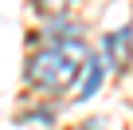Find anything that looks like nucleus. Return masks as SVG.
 <instances>
[{
  "instance_id": "1",
  "label": "nucleus",
  "mask_w": 133,
  "mask_h": 130,
  "mask_svg": "<svg viewBox=\"0 0 133 130\" xmlns=\"http://www.w3.org/2000/svg\"><path fill=\"white\" fill-rule=\"evenodd\" d=\"M86 43L82 39H63L55 47H43L28 59V87L31 91H43V95H63L66 87H75V79H82V67H86Z\"/></svg>"
},
{
  "instance_id": "2",
  "label": "nucleus",
  "mask_w": 133,
  "mask_h": 130,
  "mask_svg": "<svg viewBox=\"0 0 133 130\" xmlns=\"http://www.w3.org/2000/svg\"><path fill=\"white\" fill-rule=\"evenodd\" d=\"M102 55H106V63L110 67H129V59H133V28H117V32H110L106 39H102Z\"/></svg>"
},
{
  "instance_id": "3",
  "label": "nucleus",
  "mask_w": 133,
  "mask_h": 130,
  "mask_svg": "<svg viewBox=\"0 0 133 130\" xmlns=\"http://www.w3.org/2000/svg\"><path fill=\"white\" fill-rule=\"evenodd\" d=\"M102 79H106V59L90 55V59H86V67H82V79H78V87H75V103L94 99V91L102 87Z\"/></svg>"
},
{
  "instance_id": "4",
  "label": "nucleus",
  "mask_w": 133,
  "mask_h": 130,
  "mask_svg": "<svg viewBox=\"0 0 133 130\" xmlns=\"http://www.w3.org/2000/svg\"><path fill=\"white\" fill-rule=\"evenodd\" d=\"M35 12H43L47 20H63V16H71V8L78 4V0H31Z\"/></svg>"
}]
</instances>
